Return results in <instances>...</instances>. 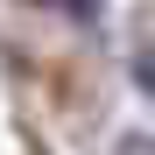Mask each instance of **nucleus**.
Masks as SVG:
<instances>
[{
  "instance_id": "1",
  "label": "nucleus",
  "mask_w": 155,
  "mask_h": 155,
  "mask_svg": "<svg viewBox=\"0 0 155 155\" xmlns=\"http://www.w3.org/2000/svg\"><path fill=\"white\" fill-rule=\"evenodd\" d=\"M28 7H49V14H71V21H99L106 0H28Z\"/></svg>"
},
{
  "instance_id": "2",
  "label": "nucleus",
  "mask_w": 155,
  "mask_h": 155,
  "mask_svg": "<svg viewBox=\"0 0 155 155\" xmlns=\"http://www.w3.org/2000/svg\"><path fill=\"white\" fill-rule=\"evenodd\" d=\"M134 78H141V92L155 99V42H148V49H141V57H134Z\"/></svg>"
},
{
  "instance_id": "3",
  "label": "nucleus",
  "mask_w": 155,
  "mask_h": 155,
  "mask_svg": "<svg viewBox=\"0 0 155 155\" xmlns=\"http://www.w3.org/2000/svg\"><path fill=\"white\" fill-rule=\"evenodd\" d=\"M120 155H155V141H141V134H134V141H120Z\"/></svg>"
}]
</instances>
